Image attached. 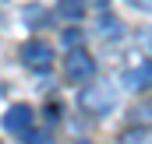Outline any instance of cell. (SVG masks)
<instances>
[{"mask_svg":"<svg viewBox=\"0 0 152 144\" xmlns=\"http://www.w3.org/2000/svg\"><path fill=\"white\" fill-rule=\"evenodd\" d=\"M120 81H124L127 91H145V88H152V60L138 63V67H131V71H124Z\"/></svg>","mask_w":152,"mask_h":144,"instance_id":"cell-5","label":"cell"},{"mask_svg":"<svg viewBox=\"0 0 152 144\" xmlns=\"http://www.w3.org/2000/svg\"><path fill=\"white\" fill-rule=\"evenodd\" d=\"M81 109L85 112H92V116H103V112H110V109L117 106V91L110 88V84H92V88H85L81 91Z\"/></svg>","mask_w":152,"mask_h":144,"instance_id":"cell-2","label":"cell"},{"mask_svg":"<svg viewBox=\"0 0 152 144\" xmlns=\"http://www.w3.org/2000/svg\"><path fill=\"white\" fill-rule=\"evenodd\" d=\"M81 14H85V4H81V0H60V18L78 21Z\"/></svg>","mask_w":152,"mask_h":144,"instance_id":"cell-7","label":"cell"},{"mask_svg":"<svg viewBox=\"0 0 152 144\" xmlns=\"http://www.w3.org/2000/svg\"><path fill=\"white\" fill-rule=\"evenodd\" d=\"M96 4H106V0H96Z\"/></svg>","mask_w":152,"mask_h":144,"instance_id":"cell-12","label":"cell"},{"mask_svg":"<svg viewBox=\"0 0 152 144\" xmlns=\"http://www.w3.org/2000/svg\"><path fill=\"white\" fill-rule=\"evenodd\" d=\"M25 21L32 25V21H46V11L42 7H25Z\"/></svg>","mask_w":152,"mask_h":144,"instance_id":"cell-10","label":"cell"},{"mask_svg":"<svg viewBox=\"0 0 152 144\" xmlns=\"http://www.w3.org/2000/svg\"><path fill=\"white\" fill-rule=\"evenodd\" d=\"M142 137H149V130H127L124 134V141H142Z\"/></svg>","mask_w":152,"mask_h":144,"instance_id":"cell-11","label":"cell"},{"mask_svg":"<svg viewBox=\"0 0 152 144\" xmlns=\"http://www.w3.org/2000/svg\"><path fill=\"white\" fill-rule=\"evenodd\" d=\"M92 74H96V60L85 53V49H71L67 56H64V77L71 81V84H85V81H92Z\"/></svg>","mask_w":152,"mask_h":144,"instance_id":"cell-1","label":"cell"},{"mask_svg":"<svg viewBox=\"0 0 152 144\" xmlns=\"http://www.w3.org/2000/svg\"><path fill=\"white\" fill-rule=\"evenodd\" d=\"M134 42H138V49H142V53H149V56H152V28H142Z\"/></svg>","mask_w":152,"mask_h":144,"instance_id":"cell-8","label":"cell"},{"mask_svg":"<svg viewBox=\"0 0 152 144\" xmlns=\"http://www.w3.org/2000/svg\"><path fill=\"white\" fill-rule=\"evenodd\" d=\"M96 35H99V39H120V35H124L120 18H113V14H103V18H99V28H96Z\"/></svg>","mask_w":152,"mask_h":144,"instance_id":"cell-6","label":"cell"},{"mask_svg":"<svg viewBox=\"0 0 152 144\" xmlns=\"http://www.w3.org/2000/svg\"><path fill=\"white\" fill-rule=\"evenodd\" d=\"M32 120H36V112L28 106H11L4 112V130L14 134V137H25V134L32 130Z\"/></svg>","mask_w":152,"mask_h":144,"instance_id":"cell-4","label":"cell"},{"mask_svg":"<svg viewBox=\"0 0 152 144\" xmlns=\"http://www.w3.org/2000/svg\"><path fill=\"white\" fill-rule=\"evenodd\" d=\"M21 60H25V67H32V71H46V67L53 63V46L42 42V39H32V42L21 46Z\"/></svg>","mask_w":152,"mask_h":144,"instance_id":"cell-3","label":"cell"},{"mask_svg":"<svg viewBox=\"0 0 152 144\" xmlns=\"http://www.w3.org/2000/svg\"><path fill=\"white\" fill-rule=\"evenodd\" d=\"M64 46H67V49L81 46V32H78V28H67V32H64Z\"/></svg>","mask_w":152,"mask_h":144,"instance_id":"cell-9","label":"cell"}]
</instances>
